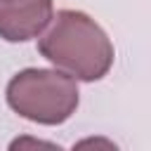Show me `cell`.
<instances>
[{"label": "cell", "mask_w": 151, "mask_h": 151, "mask_svg": "<svg viewBox=\"0 0 151 151\" xmlns=\"http://www.w3.org/2000/svg\"><path fill=\"white\" fill-rule=\"evenodd\" d=\"M52 19V0H0V38L7 42L40 38Z\"/></svg>", "instance_id": "cell-3"}, {"label": "cell", "mask_w": 151, "mask_h": 151, "mask_svg": "<svg viewBox=\"0 0 151 151\" xmlns=\"http://www.w3.org/2000/svg\"><path fill=\"white\" fill-rule=\"evenodd\" d=\"M14 113L40 125L66 123L80 101L78 83L61 68H24L14 73L5 90Z\"/></svg>", "instance_id": "cell-2"}, {"label": "cell", "mask_w": 151, "mask_h": 151, "mask_svg": "<svg viewBox=\"0 0 151 151\" xmlns=\"http://www.w3.org/2000/svg\"><path fill=\"white\" fill-rule=\"evenodd\" d=\"M38 52L76 80H101L113 66V42L106 31L80 9H61L38 38Z\"/></svg>", "instance_id": "cell-1"}]
</instances>
